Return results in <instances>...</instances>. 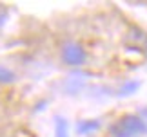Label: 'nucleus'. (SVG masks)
I'll use <instances>...</instances> for the list:
<instances>
[{
	"instance_id": "6e6552de",
	"label": "nucleus",
	"mask_w": 147,
	"mask_h": 137,
	"mask_svg": "<svg viewBox=\"0 0 147 137\" xmlns=\"http://www.w3.org/2000/svg\"><path fill=\"white\" fill-rule=\"evenodd\" d=\"M5 18H7V15H5V13H0V27L5 24Z\"/></svg>"
},
{
	"instance_id": "39448f33",
	"label": "nucleus",
	"mask_w": 147,
	"mask_h": 137,
	"mask_svg": "<svg viewBox=\"0 0 147 137\" xmlns=\"http://www.w3.org/2000/svg\"><path fill=\"white\" fill-rule=\"evenodd\" d=\"M138 88H140V81H136V79H133V81H125L120 87V90H118V96H131V94L136 92Z\"/></svg>"
},
{
	"instance_id": "f03ea898",
	"label": "nucleus",
	"mask_w": 147,
	"mask_h": 137,
	"mask_svg": "<svg viewBox=\"0 0 147 137\" xmlns=\"http://www.w3.org/2000/svg\"><path fill=\"white\" fill-rule=\"evenodd\" d=\"M118 123L123 126V130L131 135V137H138V135H145L147 134V124L138 114H125L120 119H116Z\"/></svg>"
},
{
	"instance_id": "423d86ee",
	"label": "nucleus",
	"mask_w": 147,
	"mask_h": 137,
	"mask_svg": "<svg viewBox=\"0 0 147 137\" xmlns=\"http://www.w3.org/2000/svg\"><path fill=\"white\" fill-rule=\"evenodd\" d=\"M15 79H16V76L11 68L0 65V85H9V83H13Z\"/></svg>"
},
{
	"instance_id": "0eeeda50",
	"label": "nucleus",
	"mask_w": 147,
	"mask_h": 137,
	"mask_svg": "<svg viewBox=\"0 0 147 137\" xmlns=\"http://www.w3.org/2000/svg\"><path fill=\"white\" fill-rule=\"evenodd\" d=\"M138 116H140V117H142V119H144V121H145V124H147V106H145V108H142V110H140V112H138Z\"/></svg>"
},
{
	"instance_id": "20e7f679",
	"label": "nucleus",
	"mask_w": 147,
	"mask_h": 137,
	"mask_svg": "<svg viewBox=\"0 0 147 137\" xmlns=\"http://www.w3.org/2000/svg\"><path fill=\"white\" fill-rule=\"evenodd\" d=\"M55 137H69V124L62 116H55Z\"/></svg>"
},
{
	"instance_id": "7ed1b4c3",
	"label": "nucleus",
	"mask_w": 147,
	"mask_h": 137,
	"mask_svg": "<svg viewBox=\"0 0 147 137\" xmlns=\"http://www.w3.org/2000/svg\"><path fill=\"white\" fill-rule=\"evenodd\" d=\"M100 128L98 119H84V121L76 123V134L78 135H91L93 132H96Z\"/></svg>"
},
{
	"instance_id": "f257e3e1",
	"label": "nucleus",
	"mask_w": 147,
	"mask_h": 137,
	"mask_svg": "<svg viewBox=\"0 0 147 137\" xmlns=\"http://www.w3.org/2000/svg\"><path fill=\"white\" fill-rule=\"evenodd\" d=\"M62 61L69 67H82L87 61V51L78 42H65L62 45Z\"/></svg>"
}]
</instances>
